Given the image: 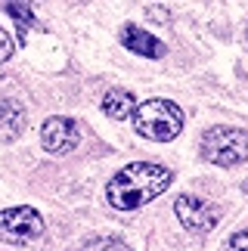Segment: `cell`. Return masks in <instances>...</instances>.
<instances>
[{
  "mask_svg": "<svg viewBox=\"0 0 248 251\" xmlns=\"http://www.w3.org/2000/svg\"><path fill=\"white\" fill-rule=\"evenodd\" d=\"M121 41H124V47H127V50L140 53V56H149V59H158V56H165V44H161L158 37H152L149 31H143L140 25H124Z\"/></svg>",
  "mask_w": 248,
  "mask_h": 251,
  "instance_id": "obj_7",
  "label": "cell"
},
{
  "mask_svg": "<svg viewBox=\"0 0 248 251\" xmlns=\"http://www.w3.org/2000/svg\"><path fill=\"white\" fill-rule=\"evenodd\" d=\"M22 130H25V112L16 102H3L0 105V137L16 140Z\"/></svg>",
  "mask_w": 248,
  "mask_h": 251,
  "instance_id": "obj_8",
  "label": "cell"
},
{
  "mask_svg": "<svg viewBox=\"0 0 248 251\" xmlns=\"http://www.w3.org/2000/svg\"><path fill=\"white\" fill-rule=\"evenodd\" d=\"M44 233V220L34 208H6L0 211V239L9 245L34 242Z\"/></svg>",
  "mask_w": 248,
  "mask_h": 251,
  "instance_id": "obj_4",
  "label": "cell"
},
{
  "mask_svg": "<svg viewBox=\"0 0 248 251\" xmlns=\"http://www.w3.org/2000/svg\"><path fill=\"white\" fill-rule=\"evenodd\" d=\"M133 96L127 90H109L106 96H102V112L109 115V118H115V121H124V118H130V112H133Z\"/></svg>",
  "mask_w": 248,
  "mask_h": 251,
  "instance_id": "obj_9",
  "label": "cell"
},
{
  "mask_svg": "<svg viewBox=\"0 0 248 251\" xmlns=\"http://www.w3.org/2000/svg\"><path fill=\"white\" fill-rule=\"evenodd\" d=\"M9 56H13V37L0 28V62H6Z\"/></svg>",
  "mask_w": 248,
  "mask_h": 251,
  "instance_id": "obj_11",
  "label": "cell"
},
{
  "mask_svg": "<svg viewBox=\"0 0 248 251\" xmlns=\"http://www.w3.org/2000/svg\"><path fill=\"white\" fill-rule=\"evenodd\" d=\"M226 251H248V229L236 233V236L230 239V245H226Z\"/></svg>",
  "mask_w": 248,
  "mask_h": 251,
  "instance_id": "obj_12",
  "label": "cell"
},
{
  "mask_svg": "<svg viewBox=\"0 0 248 251\" xmlns=\"http://www.w3.org/2000/svg\"><path fill=\"white\" fill-rule=\"evenodd\" d=\"M19 3H31V0H19Z\"/></svg>",
  "mask_w": 248,
  "mask_h": 251,
  "instance_id": "obj_13",
  "label": "cell"
},
{
  "mask_svg": "<svg viewBox=\"0 0 248 251\" xmlns=\"http://www.w3.org/2000/svg\"><path fill=\"white\" fill-rule=\"evenodd\" d=\"M202 158L217 168H233L248 161V130L211 127L202 137Z\"/></svg>",
  "mask_w": 248,
  "mask_h": 251,
  "instance_id": "obj_3",
  "label": "cell"
},
{
  "mask_svg": "<svg viewBox=\"0 0 248 251\" xmlns=\"http://www.w3.org/2000/svg\"><path fill=\"white\" fill-rule=\"evenodd\" d=\"M81 251H130V248L115 236H93L81 245Z\"/></svg>",
  "mask_w": 248,
  "mask_h": 251,
  "instance_id": "obj_10",
  "label": "cell"
},
{
  "mask_svg": "<svg viewBox=\"0 0 248 251\" xmlns=\"http://www.w3.org/2000/svg\"><path fill=\"white\" fill-rule=\"evenodd\" d=\"M130 115H133V130L155 143H168L183 130V112L171 100H146L133 105Z\"/></svg>",
  "mask_w": 248,
  "mask_h": 251,
  "instance_id": "obj_2",
  "label": "cell"
},
{
  "mask_svg": "<svg viewBox=\"0 0 248 251\" xmlns=\"http://www.w3.org/2000/svg\"><path fill=\"white\" fill-rule=\"evenodd\" d=\"M245 41H248V31H245Z\"/></svg>",
  "mask_w": 248,
  "mask_h": 251,
  "instance_id": "obj_15",
  "label": "cell"
},
{
  "mask_svg": "<svg viewBox=\"0 0 248 251\" xmlns=\"http://www.w3.org/2000/svg\"><path fill=\"white\" fill-rule=\"evenodd\" d=\"M245 192H248V180H245Z\"/></svg>",
  "mask_w": 248,
  "mask_h": 251,
  "instance_id": "obj_14",
  "label": "cell"
},
{
  "mask_svg": "<svg viewBox=\"0 0 248 251\" xmlns=\"http://www.w3.org/2000/svg\"><path fill=\"white\" fill-rule=\"evenodd\" d=\"M171 180H174V174L165 165L137 161V165H127L124 171H118L106 183V199L118 211H133V208L149 205L152 199H158L171 186Z\"/></svg>",
  "mask_w": 248,
  "mask_h": 251,
  "instance_id": "obj_1",
  "label": "cell"
},
{
  "mask_svg": "<svg viewBox=\"0 0 248 251\" xmlns=\"http://www.w3.org/2000/svg\"><path fill=\"white\" fill-rule=\"evenodd\" d=\"M174 211L180 217V224H183L189 233H211L217 226V220H221V208L214 205V201H208L202 196H177L174 201Z\"/></svg>",
  "mask_w": 248,
  "mask_h": 251,
  "instance_id": "obj_5",
  "label": "cell"
},
{
  "mask_svg": "<svg viewBox=\"0 0 248 251\" xmlns=\"http://www.w3.org/2000/svg\"><path fill=\"white\" fill-rule=\"evenodd\" d=\"M41 143L47 152H53V155H65V152H72L74 146L81 143V133H78V124L72 118H50L41 127Z\"/></svg>",
  "mask_w": 248,
  "mask_h": 251,
  "instance_id": "obj_6",
  "label": "cell"
}]
</instances>
